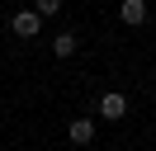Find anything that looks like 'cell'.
<instances>
[{"label":"cell","mask_w":156,"mask_h":151,"mask_svg":"<svg viewBox=\"0 0 156 151\" xmlns=\"http://www.w3.org/2000/svg\"><path fill=\"white\" fill-rule=\"evenodd\" d=\"M76 47H80V38L71 33V28H62V33L52 38V52H57V57H71V52H76Z\"/></svg>","instance_id":"obj_5"},{"label":"cell","mask_w":156,"mask_h":151,"mask_svg":"<svg viewBox=\"0 0 156 151\" xmlns=\"http://www.w3.org/2000/svg\"><path fill=\"white\" fill-rule=\"evenodd\" d=\"M10 28H14V33H19V38H38V28H43V19L33 14V9H19V14L10 19Z\"/></svg>","instance_id":"obj_3"},{"label":"cell","mask_w":156,"mask_h":151,"mask_svg":"<svg viewBox=\"0 0 156 151\" xmlns=\"http://www.w3.org/2000/svg\"><path fill=\"white\" fill-rule=\"evenodd\" d=\"M57 9H62L57 0H38V5H33V14H38V19H52V14H57Z\"/></svg>","instance_id":"obj_6"},{"label":"cell","mask_w":156,"mask_h":151,"mask_svg":"<svg viewBox=\"0 0 156 151\" xmlns=\"http://www.w3.org/2000/svg\"><path fill=\"white\" fill-rule=\"evenodd\" d=\"M66 137H71V146H90V142H95V118H71Z\"/></svg>","instance_id":"obj_2"},{"label":"cell","mask_w":156,"mask_h":151,"mask_svg":"<svg viewBox=\"0 0 156 151\" xmlns=\"http://www.w3.org/2000/svg\"><path fill=\"white\" fill-rule=\"evenodd\" d=\"M99 113H104V123H118V118L128 113V99H123L118 90H104V94H99Z\"/></svg>","instance_id":"obj_1"},{"label":"cell","mask_w":156,"mask_h":151,"mask_svg":"<svg viewBox=\"0 0 156 151\" xmlns=\"http://www.w3.org/2000/svg\"><path fill=\"white\" fill-rule=\"evenodd\" d=\"M147 14H151L147 0H123V5H118V19H123V24H147Z\"/></svg>","instance_id":"obj_4"}]
</instances>
